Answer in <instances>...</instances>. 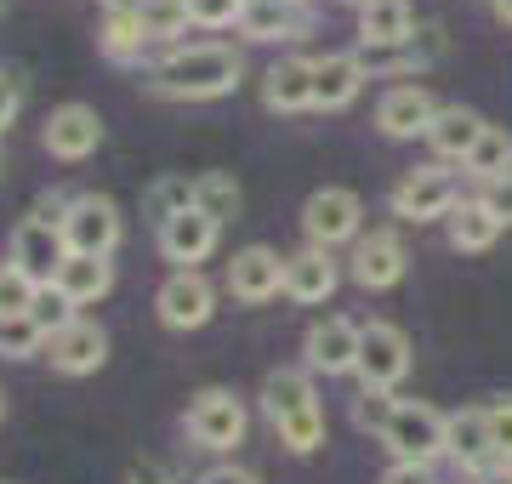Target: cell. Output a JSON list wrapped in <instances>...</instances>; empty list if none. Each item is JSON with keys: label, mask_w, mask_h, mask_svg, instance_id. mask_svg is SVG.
<instances>
[{"label": "cell", "mask_w": 512, "mask_h": 484, "mask_svg": "<svg viewBox=\"0 0 512 484\" xmlns=\"http://www.w3.org/2000/svg\"><path fill=\"white\" fill-rule=\"evenodd\" d=\"M433 120H439V103H433V92H427V86H416V80L387 86L382 103H376V131H382V137H393V143L427 137V131H433Z\"/></svg>", "instance_id": "obj_14"}, {"label": "cell", "mask_w": 512, "mask_h": 484, "mask_svg": "<svg viewBox=\"0 0 512 484\" xmlns=\"http://www.w3.org/2000/svg\"><path fill=\"white\" fill-rule=\"evenodd\" d=\"M387 205H393L399 223H439V217L450 223V211L461 205V183L456 171H439V166L404 171L393 183V194H387Z\"/></svg>", "instance_id": "obj_5"}, {"label": "cell", "mask_w": 512, "mask_h": 484, "mask_svg": "<svg viewBox=\"0 0 512 484\" xmlns=\"http://www.w3.org/2000/svg\"><path fill=\"white\" fill-rule=\"evenodd\" d=\"M393 410H399V399H393V393H370V388H365L359 399H353V422L382 439V428L393 422Z\"/></svg>", "instance_id": "obj_35"}, {"label": "cell", "mask_w": 512, "mask_h": 484, "mask_svg": "<svg viewBox=\"0 0 512 484\" xmlns=\"http://www.w3.org/2000/svg\"><path fill=\"white\" fill-rule=\"evenodd\" d=\"M217 240H222V223L205 217L200 205H194V211H183V217H171V223L160 228V257L177 262V268H200V262L217 251Z\"/></svg>", "instance_id": "obj_19"}, {"label": "cell", "mask_w": 512, "mask_h": 484, "mask_svg": "<svg viewBox=\"0 0 512 484\" xmlns=\"http://www.w3.org/2000/svg\"><path fill=\"white\" fill-rule=\"evenodd\" d=\"M154 314H160L165 331H200L217 314V285L200 268H171L165 285L154 291Z\"/></svg>", "instance_id": "obj_8"}, {"label": "cell", "mask_w": 512, "mask_h": 484, "mask_svg": "<svg viewBox=\"0 0 512 484\" xmlns=\"http://www.w3.org/2000/svg\"><path fill=\"white\" fill-rule=\"evenodd\" d=\"M194 484H262L251 473V467H239V462H222V467H211V473H200Z\"/></svg>", "instance_id": "obj_41"}, {"label": "cell", "mask_w": 512, "mask_h": 484, "mask_svg": "<svg viewBox=\"0 0 512 484\" xmlns=\"http://www.w3.org/2000/svg\"><path fill=\"white\" fill-rule=\"evenodd\" d=\"M245 80V57L234 46H171L148 63V86L160 97H177V103H211V97H228Z\"/></svg>", "instance_id": "obj_1"}, {"label": "cell", "mask_w": 512, "mask_h": 484, "mask_svg": "<svg viewBox=\"0 0 512 484\" xmlns=\"http://www.w3.org/2000/svg\"><path fill=\"white\" fill-rule=\"evenodd\" d=\"M40 143L52 160L74 166V160H92L97 143H103V114L92 103H63V109L46 114V131H40Z\"/></svg>", "instance_id": "obj_13"}, {"label": "cell", "mask_w": 512, "mask_h": 484, "mask_svg": "<svg viewBox=\"0 0 512 484\" xmlns=\"http://www.w3.org/2000/svg\"><path fill=\"white\" fill-rule=\"evenodd\" d=\"M359 336H365V325H353L348 314L313 319L302 336V365L313 376H353L359 371Z\"/></svg>", "instance_id": "obj_10"}, {"label": "cell", "mask_w": 512, "mask_h": 484, "mask_svg": "<svg viewBox=\"0 0 512 484\" xmlns=\"http://www.w3.org/2000/svg\"><path fill=\"white\" fill-rule=\"evenodd\" d=\"M183 433L200 450H211V456L239 450V445H245V433H251L245 399H239L234 388H200L194 399H188V410H183Z\"/></svg>", "instance_id": "obj_4"}, {"label": "cell", "mask_w": 512, "mask_h": 484, "mask_svg": "<svg viewBox=\"0 0 512 484\" xmlns=\"http://www.w3.org/2000/svg\"><path fill=\"white\" fill-rule=\"evenodd\" d=\"M18 109H23V86H18V75H6V69H0V131L18 120Z\"/></svg>", "instance_id": "obj_39"}, {"label": "cell", "mask_w": 512, "mask_h": 484, "mask_svg": "<svg viewBox=\"0 0 512 484\" xmlns=\"http://www.w3.org/2000/svg\"><path fill=\"white\" fill-rule=\"evenodd\" d=\"M490 6H495V18L501 23H512V0H490Z\"/></svg>", "instance_id": "obj_45"}, {"label": "cell", "mask_w": 512, "mask_h": 484, "mask_svg": "<svg viewBox=\"0 0 512 484\" xmlns=\"http://www.w3.org/2000/svg\"><path fill=\"white\" fill-rule=\"evenodd\" d=\"M490 433H495V456L512 467V399H495L490 405Z\"/></svg>", "instance_id": "obj_38"}, {"label": "cell", "mask_w": 512, "mask_h": 484, "mask_svg": "<svg viewBox=\"0 0 512 484\" xmlns=\"http://www.w3.org/2000/svg\"><path fill=\"white\" fill-rule=\"evenodd\" d=\"M137 18H143L148 46L160 40L165 52H171V46H177V35L194 23V18H188V0H143V12H137Z\"/></svg>", "instance_id": "obj_30"}, {"label": "cell", "mask_w": 512, "mask_h": 484, "mask_svg": "<svg viewBox=\"0 0 512 484\" xmlns=\"http://www.w3.org/2000/svg\"><path fill=\"white\" fill-rule=\"evenodd\" d=\"M183 211H194V177L165 171V177H154V183L143 188V217L154 228H165L171 217H183Z\"/></svg>", "instance_id": "obj_26"}, {"label": "cell", "mask_w": 512, "mask_h": 484, "mask_svg": "<svg viewBox=\"0 0 512 484\" xmlns=\"http://www.w3.org/2000/svg\"><path fill=\"white\" fill-rule=\"evenodd\" d=\"M194 205H200L205 217H217V223L239 217V205H245V194H239L234 171H205V177H194Z\"/></svg>", "instance_id": "obj_28"}, {"label": "cell", "mask_w": 512, "mask_h": 484, "mask_svg": "<svg viewBox=\"0 0 512 484\" xmlns=\"http://www.w3.org/2000/svg\"><path fill=\"white\" fill-rule=\"evenodd\" d=\"M478 205H484L501 228H512V171L495 177V183H478Z\"/></svg>", "instance_id": "obj_37"}, {"label": "cell", "mask_w": 512, "mask_h": 484, "mask_svg": "<svg viewBox=\"0 0 512 484\" xmlns=\"http://www.w3.org/2000/svg\"><path fill=\"white\" fill-rule=\"evenodd\" d=\"M239 35L262 40V46L296 40L302 35V6H285V0H251V6H245V23H239Z\"/></svg>", "instance_id": "obj_25"}, {"label": "cell", "mask_w": 512, "mask_h": 484, "mask_svg": "<svg viewBox=\"0 0 512 484\" xmlns=\"http://www.w3.org/2000/svg\"><path fill=\"white\" fill-rule=\"evenodd\" d=\"M382 445L393 450V462L433 467L439 456H450V416L427 399H399L393 422L382 428Z\"/></svg>", "instance_id": "obj_3"}, {"label": "cell", "mask_w": 512, "mask_h": 484, "mask_svg": "<svg viewBox=\"0 0 512 484\" xmlns=\"http://www.w3.org/2000/svg\"><path fill=\"white\" fill-rule=\"evenodd\" d=\"M262 103L274 114H302L313 109V57H279L262 75Z\"/></svg>", "instance_id": "obj_21"}, {"label": "cell", "mask_w": 512, "mask_h": 484, "mask_svg": "<svg viewBox=\"0 0 512 484\" xmlns=\"http://www.w3.org/2000/svg\"><path fill=\"white\" fill-rule=\"evenodd\" d=\"M6 262H18L35 285H52L63 274V262H69V240H63V228L40 223V217H23L12 228V257Z\"/></svg>", "instance_id": "obj_16"}, {"label": "cell", "mask_w": 512, "mask_h": 484, "mask_svg": "<svg viewBox=\"0 0 512 484\" xmlns=\"http://www.w3.org/2000/svg\"><path fill=\"white\" fill-rule=\"evenodd\" d=\"M52 291L74 308H92L114 291V262L109 257H69L63 262V274L52 280Z\"/></svg>", "instance_id": "obj_23"}, {"label": "cell", "mask_w": 512, "mask_h": 484, "mask_svg": "<svg viewBox=\"0 0 512 484\" xmlns=\"http://www.w3.org/2000/svg\"><path fill=\"white\" fill-rule=\"evenodd\" d=\"M251 0H188V18L200 29H239Z\"/></svg>", "instance_id": "obj_34"}, {"label": "cell", "mask_w": 512, "mask_h": 484, "mask_svg": "<svg viewBox=\"0 0 512 484\" xmlns=\"http://www.w3.org/2000/svg\"><path fill=\"white\" fill-rule=\"evenodd\" d=\"M46 354V336H40L35 319H6L0 325V359H35Z\"/></svg>", "instance_id": "obj_33"}, {"label": "cell", "mask_w": 512, "mask_h": 484, "mask_svg": "<svg viewBox=\"0 0 512 484\" xmlns=\"http://www.w3.org/2000/svg\"><path fill=\"white\" fill-rule=\"evenodd\" d=\"M0 416H6V388H0Z\"/></svg>", "instance_id": "obj_47"}, {"label": "cell", "mask_w": 512, "mask_h": 484, "mask_svg": "<svg viewBox=\"0 0 512 484\" xmlns=\"http://www.w3.org/2000/svg\"><path fill=\"white\" fill-rule=\"evenodd\" d=\"M103 12H143V0H97Z\"/></svg>", "instance_id": "obj_44"}, {"label": "cell", "mask_w": 512, "mask_h": 484, "mask_svg": "<svg viewBox=\"0 0 512 484\" xmlns=\"http://www.w3.org/2000/svg\"><path fill=\"white\" fill-rule=\"evenodd\" d=\"M126 223H120V205L109 194H74L69 217H63V240H69V257H114Z\"/></svg>", "instance_id": "obj_9"}, {"label": "cell", "mask_w": 512, "mask_h": 484, "mask_svg": "<svg viewBox=\"0 0 512 484\" xmlns=\"http://www.w3.org/2000/svg\"><path fill=\"white\" fill-rule=\"evenodd\" d=\"M285 6H308V0H285Z\"/></svg>", "instance_id": "obj_48"}, {"label": "cell", "mask_w": 512, "mask_h": 484, "mask_svg": "<svg viewBox=\"0 0 512 484\" xmlns=\"http://www.w3.org/2000/svg\"><path fill=\"white\" fill-rule=\"evenodd\" d=\"M103 52L114 57V63H137L143 57V46H148V35H143V18L137 12H103Z\"/></svg>", "instance_id": "obj_29"}, {"label": "cell", "mask_w": 512, "mask_h": 484, "mask_svg": "<svg viewBox=\"0 0 512 484\" xmlns=\"http://www.w3.org/2000/svg\"><path fill=\"white\" fill-rule=\"evenodd\" d=\"M359 388L370 393H393L410 376V336H404V325H393V319H370L365 336H359Z\"/></svg>", "instance_id": "obj_7"}, {"label": "cell", "mask_w": 512, "mask_h": 484, "mask_svg": "<svg viewBox=\"0 0 512 484\" xmlns=\"http://www.w3.org/2000/svg\"><path fill=\"white\" fill-rule=\"evenodd\" d=\"M450 462L461 473H495L507 467L495 456V433H490V405H461L450 410Z\"/></svg>", "instance_id": "obj_17"}, {"label": "cell", "mask_w": 512, "mask_h": 484, "mask_svg": "<svg viewBox=\"0 0 512 484\" xmlns=\"http://www.w3.org/2000/svg\"><path fill=\"white\" fill-rule=\"evenodd\" d=\"M382 484H433V467H410V462H393L382 473Z\"/></svg>", "instance_id": "obj_42"}, {"label": "cell", "mask_w": 512, "mask_h": 484, "mask_svg": "<svg viewBox=\"0 0 512 484\" xmlns=\"http://www.w3.org/2000/svg\"><path fill=\"white\" fill-rule=\"evenodd\" d=\"M69 205H74V194H40V200H35V211H29V217H40V223L63 228V217H69Z\"/></svg>", "instance_id": "obj_40"}, {"label": "cell", "mask_w": 512, "mask_h": 484, "mask_svg": "<svg viewBox=\"0 0 512 484\" xmlns=\"http://www.w3.org/2000/svg\"><path fill=\"white\" fill-rule=\"evenodd\" d=\"M359 223H365V200L342 183L313 188L308 205H302V234H308V245H319V251H336V245L359 240Z\"/></svg>", "instance_id": "obj_6"}, {"label": "cell", "mask_w": 512, "mask_h": 484, "mask_svg": "<svg viewBox=\"0 0 512 484\" xmlns=\"http://www.w3.org/2000/svg\"><path fill=\"white\" fill-rule=\"evenodd\" d=\"M40 359H52L57 376H92L109 365V331L97 319H74L57 336H46V354Z\"/></svg>", "instance_id": "obj_15"}, {"label": "cell", "mask_w": 512, "mask_h": 484, "mask_svg": "<svg viewBox=\"0 0 512 484\" xmlns=\"http://www.w3.org/2000/svg\"><path fill=\"white\" fill-rule=\"evenodd\" d=\"M29 319L40 325V336H57L63 325H74L80 314H74V302H63V297L52 291V285H46V291H40V302H35V314H29Z\"/></svg>", "instance_id": "obj_36"}, {"label": "cell", "mask_w": 512, "mask_h": 484, "mask_svg": "<svg viewBox=\"0 0 512 484\" xmlns=\"http://www.w3.org/2000/svg\"><path fill=\"white\" fill-rule=\"evenodd\" d=\"M495 240H501V223H495L478 200H461L456 211H450V245H456V251H490Z\"/></svg>", "instance_id": "obj_27"}, {"label": "cell", "mask_w": 512, "mask_h": 484, "mask_svg": "<svg viewBox=\"0 0 512 484\" xmlns=\"http://www.w3.org/2000/svg\"><path fill=\"white\" fill-rule=\"evenodd\" d=\"M365 69L353 52H325L313 57V109H348L353 97L365 92Z\"/></svg>", "instance_id": "obj_20"}, {"label": "cell", "mask_w": 512, "mask_h": 484, "mask_svg": "<svg viewBox=\"0 0 512 484\" xmlns=\"http://www.w3.org/2000/svg\"><path fill=\"white\" fill-rule=\"evenodd\" d=\"M336 285H342V262L319 251V245H302L285 257V297L302 302V308H319V302L336 297Z\"/></svg>", "instance_id": "obj_18"}, {"label": "cell", "mask_w": 512, "mask_h": 484, "mask_svg": "<svg viewBox=\"0 0 512 484\" xmlns=\"http://www.w3.org/2000/svg\"><path fill=\"white\" fill-rule=\"evenodd\" d=\"M222 285H228V297H234V302L262 308V302L285 297V257H279L274 245H239Z\"/></svg>", "instance_id": "obj_11"}, {"label": "cell", "mask_w": 512, "mask_h": 484, "mask_svg": "<svg viewBox=\"0 0 512 484\" xmlns=\"http://www.w3.org/2000/svg\"><path fill=\"white\" fill-rule=\"evenodd\" d=\"M126 484H171V473H165L160 462H137L131 467V479Z\"/></svg>", "instance_id": "obj_43"}, {"label": "cell", "mask_w": 512, "mask_h": 484, "mask_svg": "<svg viewBox=\"0 0 512 484\" xmlns=\"http://www.w3.org/2000/svg\"><path fill=\"white\" fill-rule=\"evenodd\" d=\"M40 291H46V285H35L18 262H0V325H6V319H29L35 314Z\"/></svg>", "instance_id": "obj_31"}, {"label": "cell", "mask_w": 512, "mask_h": 484, "mask_svg": "<svg viewBox=\"0 0 512 484\" xmlns=\"http://www.w3.org/2000/svg\"><path fill=\"white\" fill-rule=\"evenodd\" d=\"M410 35H416L410 0H370V6H359V46H404Z\"/></svg>", "instance_id": "obj_24"}, {"label": "cell", "mask_w": 512, "mask_h": 484, "mask_svg": "<svg viewBox=\"0 0 512 484\" xmlns=\"http://www.w3.org/2000/svg\"><path fill=\"white\" fill-rule=\"evenodd\" d=\"M342 6H370V0H342Z\"/></svg>", "instance_id": "obj_46"}, {"label": "cell", "mask_w": 512, "mask_h": 484, "mask_svg": "<svg viewBox=\"0 0 512 484\" xmlns=\"http://www.w3.org/2000/svg\"><path fill=\"white\" fill-rule=\"evenodd\" d=\"M484 131H490V120H478L473 109L450 103V109H439V120H433V131H427V149L439 154V160H461V166H467Z\"/></svg>", "instance_id": "obj_22"}, {"label": "cell", "mask_w": 512, "mask_h": 484, "mask_svg": "<svg viewBox=\"0 0 512 484\" xmlns=\"http://www.w3.org/2000/svg\"><path fill=\"white\" fill-rule=\"evenodd\" d=\"M404 268H410V251H404L399 228H370L353 240V257H348V274L353 285H365V291H393L404 280Z\"/></svg>", "instance_id": "obj_12"}, {"label": "cell", "mask_w": 512, "mask_h": 484, "mask_svg": "<svg viewBox=\"0 0 512 484\" xmlns=\"http://www.w3.org/2000/svg\"><path fill=\"white\" fill-rule=\"evenodd\" d=\"M262 416L291 456H313L325 445V405H319L308 365H279L262 376Z\"/></svg>", "instance_id": "obj_2"}, {"label": "cell", "mask_w": 512, "mask_h": 484, "mask_svg": "<svg viewBox=\"0 0 512 484\" xmlns=\"http://www.w3.org/2000/svg\"><path fill=\"white\" fill-rule=\"evenodd\" d=\"M0 12H6V0H0Z\"/></svg>", "instance_id": "obj_49"}, {"label": "cell", "mask_w": 512, "mask_h": 484, "mask_svg": "<svg viewBox=\"0 0 512 484\" xmlns=\"http://www.w3.org/2000/svg\"><path fill=\"white\" fill-rule=\"evenodd\" d=\"M467 171H473L478 183H495V177H507L512 171V131L507 126H490L484 137H478L473 160H467Z\"/></svg>", "instance_id": "obj_32"}]
</instances>
